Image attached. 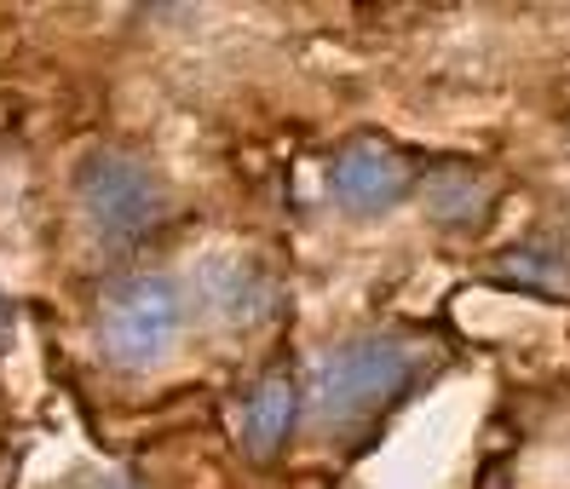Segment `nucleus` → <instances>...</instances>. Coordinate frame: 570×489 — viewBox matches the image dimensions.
Returning a JSON list of instances; mask_svg holds the SVG:
<instances>
[{
	"label": "nucleus",
	"instance_id": "f257e3e1",
	"mask_svg": "<svg viewBox=\"0 0 570 489\" xmlns=\"http://www.w3.org/2000/svg\"><path fill=\"white\" fill-rule=\"evenodd\" d=\"M426 363H432V346L421 335L368 329V335L328 346L312 363V380L299 398H306V415L323 438H357L386 409H397L410 398L415 380L426 375Z\"/></svg>",
	"mask_w": 570,
	"mask_h": 489
},
{
	"label": "nucleus",
	"instance_id": "20e7f679",
	"mask_svg": "<svg viewBox=\"0 0 570 489\" xmlns=\"http://www.w3.org/2000/svg\"><path fill=\"white\" fill-rule=\"evenodd\" d=\"M185 306H196L219 335H259L265 322H277L283 311V282L248 248H214L190 266V293Z\"/></svg>",
	"mask_w": 570,
	"mask_h": 489
},
{
	"label": "nucleus",
	"instance_id": "0eeeda50",
	"mask_svg": "<svg viewBox=\"0 0 570 489\" xmlns=\"http://www.w3.org/2000/svg\"><path fill=\"white\" fill-rule=\"evenodd\" d=\"M299 415H306V398H299L294 380H283V375L259 380V386L248 391V403H243V443L265 461V455H277V449L294 438Z\"/></svg>",
	"mask_w": 570,
	"mask_h": 489
},
{
	"label": "nucleus",
	"instance_id": "423d86ee",
	"mask_svg": "<svg viewBox=\"0 0 570 489\" xmlns=\"http://www.w3.org/2000/svg\"><path fill=\"white\" fill-rule=\"evenodd\" d=\"M415 190H421V202H426L439 231H473L495 208V179L484 168H466V161H444V168L421 173Z\"/></svg>",
	"mask_w": 570,
	"mask_h": 489
},
{
	"label": "nucleus",
	"instance_id": "7ed1b4c3",
	"mask_svg": "<svg viewBox=\"0 0 570 489\" xmlns=\"http://www.w3.org/2000/svg\"><path fill=\"white\" fill-rule=\"evenodd\" d=\"M185 317H190V306H185V288L174 277L132 271L105 293L92 335H98V351H105L110 369L139 375V369H156L161 357L179 346Z\"/></svg>",
	"mask_w": 570,
	"mask_h": 489
},
{
	"label": "nucleus",
	"instance_id": "39448f33",
	"mask_svg": "<svg viewBox=\"0 0 570 489\" xmlns=\"http://www.w3.org/2000/svg\"><path fill=\"white\" fill-rule=\"evenodd\" d=\"M421 184L415 173V161L386 144V139H352L328 156V168H323V190H328V202L352 213V219H375V213H392L404 196Z\"/></svg>",
	"mask_w": 570,
	"mask_h": 489
},
{
	"label": "nucleus",
	"instance_id": "1a4fd4ad",
	"mask_svg": "<svg viewBox=\"0 0 570 489\" xmlns=\"http://www.w3.org/2000/svg\"><path fill=\"white\" fill-rule=\"evenodd\" d=\"M12 346V306H7V293H0V351Z\"/></svg>",
	"mask_w": 570,
	"mask_h": 489
},
{
	"label": "nucleus",
	"instance_id": "f03ea898",
	"mask_svg": "<svg viewBox=\"0 0 570 489\" xmlns=\"http://www.w3.org/2000/svg\"><path fill=\"white\" fill-rule=\"evenodd\" d=\"M70 196H76V213L87 224V237L98 248H116V253L150 242L167 224V213H174V190H167V179L150 168L139 150H121V144L81 150Z\"/></svg>",
	"mask_w": 570,
	"mask_h": 489
},
{
	"label": "nucleus",
	"instance_id": "6e6552de",
	"mask_svg": "<svg viewBox=\"0 0 570 489\" xmlns=\"http://www.w3.org/2000/svg\"><path fill=\"white\" fill-rule=\"evenodd\" d=\"M501 277L535 293H570V259L553 248H508L501 253Z\"/></svg>",
	"mask_w": 570,
	"mask_h": 489
}]
</instances>
